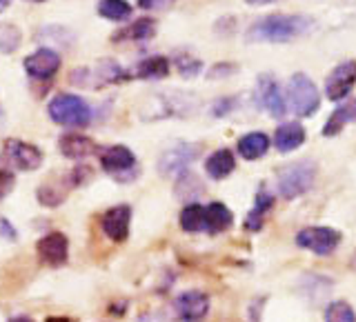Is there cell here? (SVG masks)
<instances>
[{"mask_svg": "<svg viewBox=\"0 0 356 322\" xmlns=\"http://www.w3.org/2000/svg\"><path fill=\"white\" fill-rule=\"evenodd\" d=\"M248 5H254V7H261V5H267V3H274V0H245Z\"/></svg>", "mask_w": 356, "mask_h": 322, "instance_id": "obj_37", "label": "cell"}, {"mask_svg": "<svg viewBox=\"0 0 356 322\" xmlns=\"http://www.w3.org/2000/svg\"><path fill=\"white\" fill-rule=\"evenodd\" d=\"M285 98H287V109L294 111L296 116L307 118L314 116L318 107H321V94L318 87L307 74H294L289 78L287 89H285Z\"/></svg>", "mask_w": 356, "mask_h": 322, "instance_id": "obj_3", "label": "cell"}, {"mask_svg": "<svg viewBox=\"0 0 356 322\" xmlns=\"http://www.w3.org/2000/svg\"><path fill=\"white\" fill-rule=\"evenodd\" d=\"M234 169H236V158H234L232 149H218L205 160V171L214 180H222L227 178Z\"/></svg>", "mask_w": 356, "mask_h": 322, "instance_id": "obj_20", "label": "cell"}, {"mask_svg": "<svg viewBox=\"0 0 356 322\" xmlns=\"http://www.w3.org/2000/svg\"><path fill=\"white\" fill-rule=\"evenodd\" d=\"M354 85H356V60H345L330 71L325 80V94L330 100L339 103V100L348 98Z\"/></svg>", "mask_w": 356, "mask_h": 322, "instance_id": "obj_10", "label": "cell"}, {"mask_svg": "<svg viewBox=\"0 0 356 322\" xmlns=\"http://www.w3.org/2000/svg\"><path fill=\"white\" fill-rule=\"evenodd\" d=\"M3 151H5V158L20 171H33L42 164V151L31 142L9 138L3 144Z\"/></svg>", "mask_w": 356, "mask_h": 322, "instance_id": "obj_9", "label": "cell"}, {"mask_svg": "<svg viewBox=\"0 0 356 322\" xmlns=\"http://www.w3.org/2000/svg\"><path fill=\"white\" fill-rule=\"evenodd\" d=\"M172 5H174V0H138V7L147 9V11L167 9V7H172Z\"/></svg>", "mask_w": 356, "mask_h": 322, "instance_id": "obj_34", "label": "cell"}, {"mask_svg": "<svg viewBox=\"0 0 356 322\" xmlns=\"http://www.w3.org/2000/svg\"><path fill=\"white\" fill-rule=\"evenodd\" d=\"M236 71V65L232 62H218L209 69V78H225V76H232Z\"/></svg>", "mask_w": 356, "mask_h": 322, "instance_id": "obj_33", "label": "cell"}, {"mask_svg": "<svg viewBox=\"0 0 356 322\" xmlns=\"http://www.w3.org/2000/svg\"><path fill=\"white\" fill-rule=\"evenodd\" d=\"M9 5H11V0H0V14H3V11H5Z\"/></svg>", "mask_w": 356, "mask_h": 322, "instance_id": "obj_40", "label": "cell"}, {"mask_svg": "<svg viewBox=\"0 0 356 322\" xmlns=\"http://www.w3.org/2000/svg\"><path fill=\"white\" fill-rule=\"evenodd\" d=\"M174 62H176L178 74L183 78H194L200 74V69H203V62H200L196 56H189V53H178Z\"/></svg>", "mask_w": 356, "mask_h": 322, "instance_id": "obj_30", "label": "cell"}, {"mask_svg": "<svg viewBox=\"0 0 356 322\" xmlns=\"http://www.w3.org/2000/svg\"><path fill=\"white\" fill-rule=\"evenodd\" d=\"M134 76L143 78V80H161V78L170 76V58L165 56H149L136 65Z\"/></svg>", "mask_w": 356, "mask_h": 322, "instance_id": "obj_23", "label": "cell"}, {"mask_svg": "<svg viewBox=\"0 0 356 322\" xmlns=\"http://www.w3.org/2000/svg\"><path fill=\"white\" fill-rule=\"evenodd\" d=\"M316 180V164L312 160L289 162L278 171V194L285 200H294L298 196L307 194Z\"/></svg>", "mask_w": 356, "mask_h": 322, "instance_id": "obj_4", "label": "cell"}, {"mask_svg": "<svg viewBox=\"0 0 356 322\" xmlns=\"http://www.w3.org/2000/svg\"><path fill=\"white\" fill-rule=\"evenodd\" d=\"M0 238H7V240H16V229L11 225L9 220L0 218Z\"/></svg>", "mask_w": 356, "mask_h": 322, "instance_id": "obj_36", "label": "cell"}, {"mask_svg": "<svg viewBox=\"0 0 356 322\" xmlns=\"http://www.w3.org/2000/svg\"><path fill=\"white\" fill-rule=\"evenodd\" d=\"M49 118L60 127H87L92 122V107L76 94H58L47 105Z\"/></svg>", "mask_w": 356, "mask_h": 322, "instance_id": "obj_2", "label": "cell"}, {"mask_svg": "<svg viewBox=\"0 0 356 322\" xmlns=\"http://www.w3.org/2000/svg\"><path fill=\"white\" fill-rule=\"evenodd\" d=\"M270 136L263 131H250V133H245V136L238 138L236 142V149L238 153L243 155L245 160H259L263 158V155L267 153V149H270Z\"/></svg>", "mask_w": 356, "mask_h": 322, "instance_id": "obj_18", "label": "cell"}, {"mask_svg": "<svg viewBox=\"0 0 356 322\" xmlns=\"http://www.w3.org/2000/svg\"><path fill=\"white\" fill-rule=\"evenodd\" d=\"M38 255L44 264L60 266L67 262V255H70V240H67L65 233L51 231L38 240Z\"/></svg>", "mask_w": 356, "mask_h": 322, "instance_id": "obj_14", "label": "cell"}, {"mask_svg": "<svg viewBox=\"0 0 356 322\" xmlns=\"http://www.w3.org/2000/svg\"><path fill=\"white\" fill-rule=\"evenodd\" d=\"M129 222H131V209L127 205L111 207L103 216V231L114 242H125L129 236Z\"/></svg>", "mask_w": 356, "mask_h": 322, "instance_id": "obj_15", "label": "cell"}, {"mask_svg": "<svg viewBox=\"0 0 356 322\" xmlns=\"http://www.w3.org/2000/svg\"><path fill=\"white\" fill-rule=\"evenodd\" d=\"M256 103L274 118H283L287 114L285 92L272 74H261L259 80H256Z\"/></svg>", "mask_w": 356, "mask_h": 322, "instance_id": "obj_6", "label": "cell"}, {"mask_svg": "<svg viewBox=\"0 0 356 322\" xmlns=\"http://www.w3.org/2000/svg\"><path fill=\"white\" fill-rule=\"evenodd\" d=\"M305 138H307V133L300 122H283V125H278V129L274 131L272 142L281 153H289L298 149L300 144L305 142Z\"/></svg>", "mask_w": 356, "mask_h": 322, "instance_id": "obj_16", "label": "cell"}, {"mask_svg": "<svg viewBox=\"0 0 356 322\" xmlns=\"http://www.w3.org/2000/svg\"><path fill=\"white\" fill-rule=\"evenodd\" d=\"M65 189L63 187H56L54 183L49 185H44L38 189V200L42 205H47V207H56V205H60L63 200H65Z\"/></svg>", "mask_w": 356, "mask_h": 322, "instance_id": "obj_31", "label": "cell"}, {"mask_svg": "<svg viewBox=\"0 0 356 322\" xmlns=\"http://www.w3.org/2000/svg\"><path fill=\"white\" fill-rule=\"evenodd\" d=\"M11 189H14V176H11L9 171L0 169V200H3Z\"/></svg>", "mask_w": 356, "mask_h": 322, "instance_id": "obj_35", "label": "cell"}, {"mask_svg": "<svg viewBox=\"0 0 356 322\" xmlns=\"http://www.w3.org/2000/svg\"><path fill=\"white\" fill-rule=\"evenodd\" d=\"M60 62L63 60H60L58 51H54L51 47H40L38 51L27 56L22 67H25L27 76L36 78V80H49L51 76L58 74Z\"/></svg>", "mask_w": 356, "mask_h": 322, "instance_id": "obj_11", "label": "cell"}, {"mask_svg": "<svg viewBox=\"0 0 356 322\" xmlns=\"http://www.w3.org/2000/svg\"><path fill=\"white\" fill-rule=\"evenodd\" d=\"M200 155V144L196 142H178L174 147L165 149L159 158V171L165 178H174L187 171V167L192 164Z\"/></svg>", "mask_w": 356, "mask_h": 322, "instance_id": "obj_7", "label": "cell"}, {"mask_svg": "<svg viewBox=\"0 0 356 322\" xmlns=\"http://www.w3.org/2000/svg\"><path fill=\"white\" fill-rule=\"evenodd\" d=\"M176 314L183 322H203L209 314V298L203 291H185L176 298Z\"/></svg>", "mask_w": 356, "mask_h": 322, "instance_id": "obj_12", "label": "cell"}, {"mask_svg": "<svg viewBox=\"0 0 356 322\" xmlns=\"http://www.w3.org/2000/svg\"><path fill=\"white\" fill-rule=\"evenodd\" d=\"M29 3H44V0H29Z\"/></svg>", "mask_w": 356, "mask_h": 322, "instance_id": "obj_41", "label": "cell"}, {"mask_svg": "<svg viewBox=\"0 0 356 322\" xmlns=\"http://www.w3.org/2000/svg\"><path fill=\"white\" fill-rule=\"evenodd\" d=\"M348 122H356V98L345 100V103H341L337 109L332 111V116L327 118L325 127H323V136H327V138L339 136Z\"/></svg>", "mask_w": 356, "mask_h": 322, "instance_id": "obj_19", "label": "cell"}, {"mask_svg": "<svg viewBox=\"0 0 356 322\" xmlns=\"http://www.w3.org/2000/svg\"><path fill=\"white\" fill-rule=\"evenodd\" d=\"M272 205H274L272 194L265 192V189H261V192L256 194L254 207L250 209L248 218H245V229H248V231H261L263 229V222H265V216L270 214Z\"/></svg>", "mask_w": 356, "mask_h": 322, "instance_id": "obj_22", "label": "cell"}, {"mask_svg": "<svg viewBox=\"0 0 356 322\" xmlns=\"http://www.w3.org/2000/svg\"><path fill=\"white\" fill-rule=\"evenodd\" d=\"M234 107H236V98H218L216 103L211 105V116L222 118V116H227L229 111H234Z\"/></svg>", "mask_w": 356, "mask_h": 322, "instance_id": "obj_32", "label": "cell"}, {"mask_svg": "<svg viewBox=\"0 0 356 322\" xmlns=\"http://www.w3.org/2000/svg\"><path fill=\"white\" fill-rule=\"evenodd\" d=\"M312 27H314V20H312L309 16L270 14V16L256 20L254 25L248 29V33H245V38H248V42L281 44V42H292L298 36H305Z\"/></svg>", "mask_w": 356, "mask_h": 322, "instance_id": "obj_1", "label": "cell"}, {"mask_svg": "<svg viewBox=\"0 0 356 322\" xmlns=\"http://www.w3.org/2000/svg\"><path fill=\"white\" fill-rule=\"evenodd\" d=\"M341 244V233L332 227H305L296 233V247L316 255H330Z\"/></svg>", "mask_w": 356, "mask_h": 322, "instance_id": "obj_8", "label": "cell"}, {"mask_svg": "<svg viewBox=\"0 0 356 322\" xmlns=\"http://www.w3.org/2000/svg\"><path fill=\"white\" fill-rule=\"evenodd\" d=\"M58 149L65 158L81 160L96 151V142L87 136H81V133H65V136H60V140H58Z\"/></svg>", "mask_w": 356, "mask_h": 322, "instance_id": "obj_17", "label": "cell"}, {"mask_svg": "<svg viewBox=\"0 0 356 322\" xmlns=\"http://www.w3.org/2000/svg\"><path fill=\"white\" fill-rule=\"evenodd\" d=\"M154 33H156V20L154 18H138V20H134L131 25H127L125 29L114 33L111 40L114 42H122V40L143 42V40L154 38Z\"/></svg>", "mask_w": 356, "mask_h": 322, "instance_id": "obj_21", "label": "cell"}, {"mask_svg": "<svg viewBox=\"0 0 356 322\" xmlns=\"http://www.w3.org/2000/svg\"><path fill=\"white\" fill-rule=\"evenodd\" d=\"M234 216L232 211L227 209V205L222 203H211L205 207V229L209 233H222L232 227Z\"/></svg>", "mask_w": 356, "mask_h": 322, "instance_id": "obj_24", "label": "cell"}, {"mask_svg": "<svg viewBox=\"0 0 356 322\" xmlns=\"http://www.w3.org/2000/svg\"><path fill=\"white\" fill-rule=\"evenodd\" d=\"M127 78L125 69L114 62V60H100L94 69H89V67H81V69H74L72 71V83L74 85H81V87H92V89H98V87H105V85H114V83H122Z\"/></svg>", "mask_w": 356, "mask_h": 322, "instance_id": "obj_5", "label": "cell"}, {"mask_svg": "<svg viewBox=\"0 0 356 322\" xmlns=\"http://www.w3.org/2000/svg\"><path fill=\"white\" fill-rule=\"evenodd\" d=\"M181 227L187 233L205 231V207L198 203H189L181 211Z\"/></svg>", "mask_w": 356, "mask_h": 322, "instance_id": "obj_26", "label": "cell"}, {"mask_svg": "<svg viewBox=\"0 0 356 322\" xmlns=\"http://www.w3.org/2000/svg\"><path fill=\"white\" fill-rule=\"evenodd\" d=\"M100 167L114 178H120L122 173H129L136 167V155L125 144H111L100 153Z\"/></svg>", "mask_w": 356, "mask_h": 322, "instance_id": "obj_13", "label": "cell"}, {"mask_svg": "<svg viewBox=\"0 0 356 322\" xmlns=\"http://www.w3.org/2000/svg\"><path fill=\"white\" fill-rule=\"evenodd\" d=\"M325 322H356V311L345 300H334L325 311Z\"/></svg>", "mask_w": 356, "mask_h": 322, "instance_id": "obj_29", "label": "cell"}, {"mask_svg": "<svg viewBox=\"0 0 356 322\" xmlns=\"http://www.w3.org/2000/svg\"><path fill=\"white\" fill-rule=\"evenodd\" d=\"M44 322H72L70 318H63V316H51V318H47Z\"/></svg>", "mask_w": 356, "mask_h": 322, "instance_id": "obj_38", "label": "cell"}, {"mask_svg": "<svg viewBox=\"0 0 356 322\" xmlns=\"http://www.w3.org/2000/svg\"><path fill=\"white\" fill-rule=\"evenodd\" d=\"M134 7L127 0H98V16H103L111 22H122L131 16Z\"/></svg>", "mask_w": 356, "mask_h": 322, "instance_id": "obj_25", "label": "cell"}, {"mask_svg": "<svg viewBox=\"0 0 356 322\" xmlns=\"http://www.w3.org/2000/svg\"><path fill=\"white\" fill-rule=\"evenodd\" d=\"M203 183H200V178L192 171H183L178 176L176 180V196L183 198V200H189V198H196L203 194Z\"/></svg>", "mask_w": 356, "mask_h": 322, "instance_id": "obj_27", "label": "cell"}, {"mask_svg": "<svg viewBox=\"0 0 356 322\" xmlns=\"http://www.w3.org/2000/svg\"><path fill=\"white\" fill-rule=\"evenodd\" d=\"M9 322H33L31 318H27V316H18V318H11Z\"/></svg>", "mask_w": 356, "mask_h": 322, "instance_id": "obj_39", "label": "cell"}, {"mask_svg": "<svg viewBox=\"0 0 356 322\" xmlns=\"http://www.w3.org/2000/svg\"><path fill=\"white\" fill-rule=\"evenodd\" d=\"M22 42V31L11 25V22H3L0 25V53H14Z\"/></svg>", "mask_w": 356, "mask_h": 322, "instance_id": "obj_28", "label": "cell"}]
</instances>
